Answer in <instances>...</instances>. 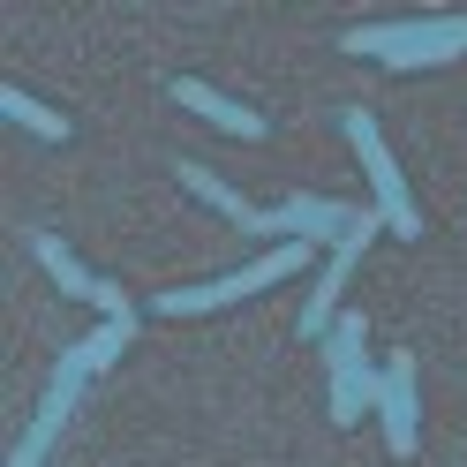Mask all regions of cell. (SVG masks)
I'll return each mask as SVG.
<instances>
[{"label":"cell","instance_id":"1","mask_svg":"<svg viewBox=\"0 0 467 467\" xmlns=\"http://www.w3.org/2000/svg\"><path fill=\"white\" fill-rule=\"evenodd\" d=\"M339 53L385 68H437L467 53V16H400V23H355L339 31Z\"/></svg>","mask_w":467,"mask_h":467},{"label":"cell","instance_id":"2","mask_svg":"<svg viewBox=\"0 0 467 467\" xmlns=\"http://www.w3.org/2000/svg\"><path fill=\"white\" fill-rule=\"evenodd\" d=\"M302 265H309V242H272L265 256H249V265H242V272H226V279H203V286H166V295L151 302V317H203V309L249 302V295H265V286L295 279Z\"/></svg>","mask_w":467,"mask_h":467},{"label":"cell","instance_id":"3","mask_svg":"<svg viewBox=\"0 0 467 467\" xmlns=\"http://www.w3.org/2000/svg\"><path fill=\"white\" fill-rule=\"evenodd\" d=\"M339 129H347V143H355V166H362V182H369V196H377V219H385L400 242H415V234H422V212H415V189H407L400 159L385 151V136H377V121H369V113H339Z\"/></svg>","mask_w":467,"mask_h":467},{"label":"cell","instance_id":"4","mask_svg":"<svg viewBox=\"0 0 467 467\" xmlns=\"http://www.w3.org/2000/svg\"><path fill=\"white\" fill-rule=\"evenodd\" d=\"M362 317L355 309H339V325L325 332V362H332V422H362L369 407H377V385H385V369H369V347H362Z\"/></svg>","mask_w":467,"mask_h":467},{"label":"cell","instance_id":"5","mask_svg":"<svg viewBox=\"0 0 467 467\" xmlns=\"http://www.w3.org/2000/svg\"><path fill=\"white\" fill-rule=\"evenodd\" d=\"M31 256H38V272L61 286L68 302H91V309H106V317H136L121 286H113V279H99V272H91V265H83V256L61 242V234H38V226H31Z\"/></svg>","mask_w":467,"mask_h":467},{"label":"cell","instance_id":"6","mask_svg":"<svg viewBox=\"0 0 467 467\" xmlns=\"http://www.w3.org/2000/svg\"><path fill=\"white\" fill-rule=\"evenodd\" d=\"M355 203H339V196H286L265 212V226L256 234H272V242H347L355 234Z\"/></svg>","mask_w":467,"mask_h":467},{"label":"cell","instance_id":"7","mask_svg":"<svg viewBox=\"0 0 467 467\" xmlns=\"http://www.w3.org/2000/svg\"><path fill=\"white\" fill-rule=\"evenodd\" d=\"M377 422H385V452L407 460L422 445V407H415V355H400L385 362V385H377Z\"/></svg>","mask_w":467,"mask_h":467},{"label":"cell","instance_id":"8","mask_svg":"<svg viewBox=\"0 0 467 467\" xmlns=\"http://www.w3.org/2000/svg\"><path fill=\"white\" fill-rule=\"evenodd\" d=\"M377 212H362L355 219V234H347V242H332V256H325V272H317V286H309V302H302V332H325L332 325V309H339V286H347V272L362 265V249L377 242Z\"/></svg>","mask_w":467,"mask_h":467},{"label":"cell","instance_id":"9","mask_svg":"<svg viewBox=\"0 0 467 467\" xmlns=\"http://www.w3.org/2000/svg\"><path fill=\"white\" fill-rule=\"evenodd\" d=\"M76 392H83V377H68L61 362H53V385H46V400H38V415H31V430L16 437V452H8V467H46V460H53V445H61V422H68V407H76Z\"/></svg>","mask_w":467,"mask_h":467},{"label":"cell","instance_id":"10","mask_svg":"<svg viewBox=\"0 0 467 467\" xmlns=\"http://www.w3.org/2000/svg\"><path fill=\"white\" fill-rule=\"evenodd\" d=\"M173 99H182L189 113H203L212 129L242 136V143H256V136H265V113H256V106H242V99H226L219 83H203V76H173Z\"/></svg>","mask_w":467,"mask_h":467},{"label":"cell","instance_id":"11","mask_svg":"<svg viewBox=\"0 0 467 467\" xmlns=\"http://www.w3.org/2000/svg\"><path fill=\"white\" fill-rule=\"evenodd\" d=\"M182 189H189V196H203L226 226H242V234H256V226H265V212H256L242 189H234V182H219V173H212V166H196V159H182Z\"/></svg>","mask_w":467,"mask_h":467},{"label":"cell","instance_id":"12","mask_svg":"<svg viewBox=\"0 0 467 467\" xmlns=\"http://www.w3.org/2000/svg\"><path fill=\"white\" fill-rule=\"evenodd\" d=\"M129 339H136V317H106L99 332H83L68 355H61V369H68V377H99V369L121 362V347H129Z\"/></svg>","mask_w":467,"mask_h":467},{"label":"cell","instance_id":"13","mask_svg":"<svg viewBox=\"0 0 467 467\" xmlns=\"http://www.w3.org/2000/svg\"><path fill=\"white\" fill-rule=\"evenodd\" d=\"M0 113H8L16 129H31L38 143H68V121H61V113H53V106H38L31 91H16V83H8V91H0Z\"/></svg>","mask_w":467,"mask_h":467}]
</instances>
